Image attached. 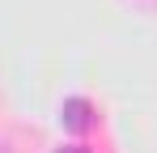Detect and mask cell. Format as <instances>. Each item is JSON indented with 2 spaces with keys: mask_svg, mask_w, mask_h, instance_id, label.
I'll return each mask as SVG.
<instances>
[{
  "mask_svg": "<svg viewBox=\"0 0 157 153\" xmlns=\"http://www.w3.org/2000/svg\"><path fill=\"white\" fill-rule=\"evenodd\" d=\"M59 124L68 128V132H89L94 128V102L89 98H68L64 106H59Z\"/></svg>",
  "mask_w": 157,
  "mask_h": 153,
  "instance_id": "6da1fadb",
  "label": "cell"
},
{
  "mask_svg": "<svg viewBox=\"0 0 157 153\" xmlns=\"http://www.w3.org/2000/svg\"><path fill=\"white\" fill-rule=\"evenodd\" d=\"M59 153H89V149H81V145H68V149H59Z\"/></svg>",
  "mask_w": 157,
  "mask_h": 153,
  "instance_id": "7a4b0ae2",
  "label": "cell"
}]
</instances>
